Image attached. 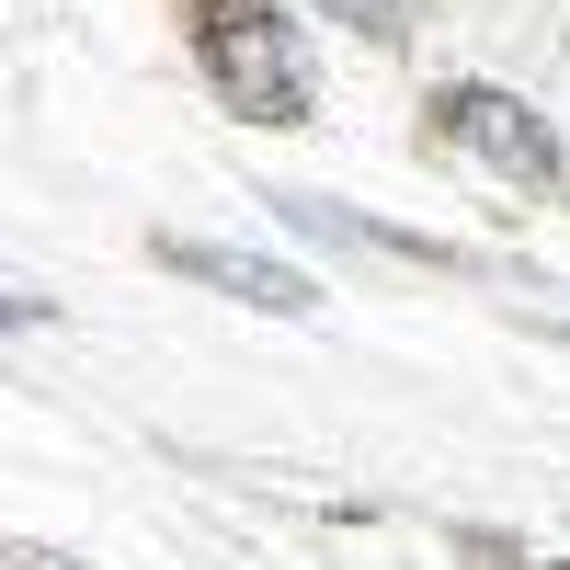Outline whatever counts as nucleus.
I'll return each mask as SVG.
<instances>
[{
  "mask_svg": "<svg viewBox=\"0 0 570 570\" xmlns=\"http://www.w3.org/2000/svg\"><path fill=\"white\" fill-rule=\"evenodd\" d=\"M217 69H228V91H240L252 115H274V126L308 104V80H297V46L274 35V12H263V0H252V12H228V35H217Z\"/></svg>",
  "mask_w": 570,
  "mask_h": 570,
  "instance_id": "1",
  "label": "nucleus"
},
{
  "mask_svg": "<svg viewBox=\"0 0 570 570\" xmlns=\"http://www.w3.org/2000/svg\"><path fill=\"white\" fill-rule=\"evenodd\" d=\"M445 126L468 137L480 160H502V171H525V183H548L559 171V149H548V126L525 115V104H502V91H456L445 104Z\"/></svg>",
  "mask_w": 570,
  "mask_h": 570,
  "instance_id": "2",
  "label": "nucleus"
},
{
  "mask_svg": "<svg viewBox=\"0 0 570 570\" xmlns=\"http://www.w3.org/2000/svg\"><path fill=\"white\" fill-rule=\"evenodd\" d=\"M331 12H343V23H365V35H376V23L400 12V0H331Z\"/></svg>",
  "mask_w": 570,
  "mask_h": 570,
  "instance_id": "4",
  "label": "nucleus"
},
{
  "mask_svg": "<svg viewBox=\"0 0 570 570\" xmlns=\"http://www.w3.org/2000/svg\"><path fill=\"white\" fill-rule=\"evenodd\" d=\"M195 274H217L228 297H252V308H320L308 297V274H285V263H252V252H183Z\"/></svg>",
  "mask_w": 570,
  "mask_h": 570,
  "instance_id": "3",
  "label": "nucleus"
}]
</instances>
